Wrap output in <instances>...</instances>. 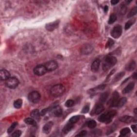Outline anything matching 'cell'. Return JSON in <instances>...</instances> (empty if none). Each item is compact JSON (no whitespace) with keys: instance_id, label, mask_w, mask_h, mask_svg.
I'll return each instance as SVG.
<instances>
[{"instance_id":"cell-1","label":"cell","mask_w":137,"mask_h":137,"mask_svg":"<svg viewBox=\"0 0 137 137\" xmlns=\"http://www.w3.org/2000/svg\"><path fill=\"white\" fill-rule=\"evenodd\" d=\"M117 60L116 57L113 56H108L104 59L103 63L102 68L104 71L109 70L110 68L114 67L116 64Z\"/></svg>"},{"instance_id":"cell-2","label":"cell","mask_w":137,"mask_h":137,"mask_svg":"<svg viewBox=\"0 0 137 137\" xmlns=\"http://www.w3.org/2000/svg\"><path fill=\"white\" fill-rule=\"evenodd\" d=\"M116 115V111L115 110H111L100 115L98 118V120L102 123H109Z\"/></svg>"},{"instance_id":"cell-3","label":"cell","mask_w":137,"mask_h":137,"mask_svg":"<svg viewBox=\"0 0 137 137\" xmlns=\"http://www.w3.org/2000/svg\"><path fill=\"white\" fill-rule=\"evenodd\" d=\"M65 91V87L62 84H57L52 87L51 89V94L52 96L57 97L61 96Z\"/></svg>"},{"instance_id":"cell-4","label":"cell","mask_w":137,"mask_h":137,"mask_svg":"<svg viewBox=\"0 0 137 137\" xmlns=\"http://www.w3.org/2000/svg\"><path fill=\"white\" fill-rule=\"evenodd\" d=\"M19 80L15 77H10L8 79L6 80V86L11 89H15L17 87L18 85H19Z\"/></svg>"},{"instance_id":"cell-5","label":"cell","mask_w":137,"mask_h":137,"mask_svg":"<svg viewBox=\"0 0 137 137\" xmlns=\"http://www.w3.org/2000/svg\"><path fill=\"white\" fill-rule=\"evenodd\" d=\"M28 99L29 101L33 103H37L41 99L40 94L37 91H33L28 94Z\"/></svg>"},{"instance_id":"cell-6","label":"cell","mask_w":137,"mask_h":137,"mask_svg":"<svg viewBox=\"0 0 137 137\" xmlns=\"http://www.w3.org/2000/svg\"><path fill=\"white\" fill-rule=\"evenodd\" d=\"M47 71H47L46 67L43 64L38 65L34 68L33 69V72L34 74L38 76L44 75V74H46Z\"/></svg>"},{"instance_id":"cell-7","label":"cell","mask_w":137,"mask_h":137,"mask_svg":"<svg viewBox=\"0 0 137 137\" xmlns=\"http://www.w3.org/2000/svg\"><path fill=\"white\" fill-rule=\"evenodd\" d=\"M120 100V95L117 92L115 91L113 93L112 96L108 102V105L110 107H115L117 106V104Z\"/></svg>"},{"instance_id":"cell-8","label":"cell","mask_w":137,"mask_h":137,"mask_svg":"<svg viewBox=\"0 0 137 137\" xmlns=\"http://www.w3.org/2000/svg\"><path fill=\"white\" fill-rule=\"evenodd\" d=\"M122 34V27L120 25L115 26L111 32V35L115 39L120 38Z\"/></svg>"},{"instance_id":"cell-9","label":"cell","mask_w":137,"mask_h":137,"mask_svg":"<svg viewBox=\"0 0 137 137\" xmlns=\"http://www.w3.org/2000/svg\"><path fill=\"white\" fill-rule=\"evenodd\" d=\"M93 51V47L90 44L86 43L81 47L80 52L84 55H87L91 54Z\"/></svg>"},{"instance_id":"cell-10","label":"cell","mask_w":137,"mask_h":137,"mask_svg":"<svg viewBox=\"0 0 137 137\" xmlns=\"http://www.w3.org/2000/svg\"><path fill=\"white\" fill-rule=\"evenodd\" d=\"M48 71H53L58 68L57 63L55 60H49L44 64Z\"/></svg>"},{"instance_id":"cell-11","label":"cell","mask_w":137,"mask_h":137,"mask_svg":"<svg viewBox=\"0 0 137 137\" xmlns=\"http://www.w3.org/2000/svg\"><path fill=\"white\" fill-rule=\"evenodd\" d=\"M60 24L59 20H56L52 23H50L47 24L46 25V28L48 31H53L55 29H56L59 27Z\"/></svg>"},{"instance_id":"cell-12","label":"cell","mask_w":137,"mask_h":137,"mask_svg":"<svg viewBox=\"0 0 137 137\" xmlns=\"http://www.w3.org/2000/svg\"><path fill=\"white\" fill-rule=\"evenodd\" d=\"M120 122L125 123H130L131 122H136L137 120L135 118H134L130 116H123L120 118Z\"/></svg>"},{"instance_id":"cell-13","label":"cell","mask_w":137,"mask_h":137,"mask_svg":"<svg viewBox=\"0 0 137 137\" xmlns=\"http://www.w3.org/2000/svg\"><path fill=\"white\" fill-rule=\"evenodd\" d=\"M100 60L99 59L95 60L91 65V70L93 72H96L99 70L100 65Z\"/></svg>"},{"instance_id":"cell-14","label":"cell","mask_w":137,"mask_h":137,"mask_svg":"<svg viewBox=\"0 0 137 137\" xmlns=\"http://www.w3.org/2000/svg\"><path fill=\"white\" fill-rule=\"evenodd\" d=\"M10 77L9 71L5 69H1L0 71V78L1 80H7Z\"/></svg>"},{"instance_id":"cell-15","label":"cell","mask_w":137,"mask_h":137,"mask_svg":"<svg viewBox=\"0 0 137 137\" xmlns=\"http://www.w3.org/2000/svg\"><path fill=\"white\" fill-rule=\"evenodd\" d=\"M53 126V123L52 122H49L47 123L45 125L43 126V132L45 134H48L51 131V129Z\"/></svg>"},{"instance_id":"cell-16","label":"cell","mask_w":137,"mask_h":137,"mask_svg":"<svg viewBox=\"0 0 137 137\" xmlns=\"http://www.w3.org/2000/svg\"><path fill=\"white\" fill-rule=\"evenodd\" d=\"M31 116L32 118L35 120H38L40 119L41 114L38 109H34L31 112Z\"/></svg>"},{"instance_id":"cell-17","label":"cell","mask_w":137,"mask_h":137,"mask_svg":"<svg viewBox=\"0 0 137 137\" xmlns=\"http://www.w3.org/2000/svg\"><path fill=\"white\" fill-rule=\"evenodd\" d=\"M104 109V107L103 106V103H99L97 104L96 106H95V110L94 112L95 113V114L96 115H99L103 111Z\"/></svg>"},{"instance_id":"cell-18","label":"cell","mask_w":137,"mask_h":137,"mask_svg":"<svg viewBox=\"0 0 137 137\" xmlns=\"http://www.w3.org/2000/svg\"><path fill=\"white\" fill-rule=\"evenodd\" d=\"M136 67V63L134 60H131L128 64L126 65V70L128 71H132L135 69Z\"/></svg>"},{"instance_id":"cell-19","label":"cell","mask_w":137,"mask_h":137,"mask_svg":"<svg viewBox=\"0 0 137 137\" xmlns=\"http://www.w3.org/2000/svg\"><path fill=\"white\" fill-rule=\"evenodd\" d=\"M134 87V83H130L128 84V86L126 87L125 88L123 89L122 91L123 94H127L130 93L133 90Z\"/></svg>"},{"instance_id":"cell-20","label":"cell","mask_w":137,"mask_h":137,"mask_svg":"<svg viewBox=\"0 0 137 137\" xmlns=\"http://www.w3.org/2000/svg\"><path fill=\"white\" fill-rule=\"evenodd\" d=\"M73 127H74V126H73V124L68 123V124L66 125L64 127V128H63L62 131L63 133L64 134H67L70 131H71L72 130Z\"/></svg>"},{"instance_id":"cell-21","label":"cell","mask_w":137,"mask_h":137,"mask_svg":"<svg viewBox=\"0 0 137 137\" xmlns=\"http://www.w3.org/2000/svg\"><path fill=\"white\" fill-rule=\"evenodd\" d=\"M24 122L26 124H27V125H30L32 126H36V123L35 120L33 118H26L25 119Z\"/></svg>"},{"instance_id":"cell-22","label":"cell","mask_w":137,"mask_h":137,"mask_svg":"<svg viewBox=\"0 0 137 137\" xmlns=\"http://www.w3.org/2000/svg\"><path fill=\"white\" fill-rule=\"evenodd\" d=\"M125 75V73L124 72H121L118 73V74L115 76V78H114V79L112 80V83H117V81H119Z\"/></svg>"},{"instance_id":"cell-23","label":"cell","mask_w":137,"mask_h":137,"mask_svg":"<svg viewBox=\"0 0 137 137\" xmlns=\"http://www.w3.org/2000/svg\"><path fill=\"white\" fill-rule=\"evenodd\" d=\"M127 11V7H126V4L124 3H122L120 6V9H119V12L120 14L121 15H124Z\"/></svg>"},{"instance_id":"cell-24","label":"cell","mask_w":137,"mask_h":137,"mask_svg":"<svg viewBox=\"0 0 137 137\" xmlns=\"http://www.w3.org/2000/svg\"><path fill=\"white\" fill-rule=\"evenodd\" d=\"M108 95H109V93H108V92H105V93L102 94L100 97V102L101 103H104L106 101L108 97Z\"/></svg>"},{"instance_id":"cell-25","label":"cell","mask_w":137,"mask_h":137,"mask_svg":"<svg viewBox=\"0 0 137 137\" xmlns=\"http://www.w3.org/2000/svg\"><path fill=\"white\" fill-rule=\"evenodd\" d=\"M126 101H127V99H126V97H122L121 99H120L116 107L118 108H120L123 107L124 105L126 103Z\"/></svg>"},{"instance_id":"cell-26","label":"cell","mask_w":137,"mask_h":137,"mask_svg":"<svg viewBox=\"0 0 137 137\" xmlns=\"http://www.w3.org/2000/svg\"><path fill=\"white\" fill-rule=\"evenodd\" d=\"M130 130L128 128H125L120 130V137H124L126 136L127 134L130 133Z\"/></svg>"},{"instance_id":"cell-27","label":"cell","mask_w":137,"mask_h":137,"mask_svg":"<svg viewBox=\"0 0 137 137\" xmlns=\"http://www.w3.org/2000/svg\"><path fill=\"white\" fill-rule=\"evenodd\" d=\"M23 101L21 99H18L14 102V106L16 109H19L22 106Z\"/></svg>"},{"instance_id":"cell-28","label":"cell","mask_w":137,"mask_h":137,"mask_svg":"<svg viewBox=\"0 0 137 137\" xmlns=\"http://www.w3.org/2000/svg\"><path fill=\"white\" fill-rule=\"evenodd\" d=\"M87 125L90 128H94L96 126V122L94 120H90L87 123Z\"/></svg>"},{"instance_id":"cell-29","label":"cell","mask_w":137,"mask_h":137,"mask_svg":"<svg viewBox=\"0 0 137 137\" xmlns=\"http://www.w3.org/2000/svg\"><path fill=\"white\" fill-rule=\"evenodd\" d=\"M137 13V8L134 7L131 10V11L129 12L128 15V18H131L133 17L134 15H136Z\"/></svg>"},{"instance_id":"cell-30","label":"cell","mask_w":137,"mask_h":137,"mask_svg":"<svg viewBox=\"0 0 137 137\" xmlns=\"http://www.w3.org/2000/svg\"><path fill=\"white\" fill-rule=\"evenodd\" d=\"M117 20V16L115 14H111L110 16L109 19L108 20V23L109 24H112L114 23L116 20Z\"/></svg>"},{"instance_id":"cell-31","label":"cell","mask_w":137,"mask_h":137,"mask_svg":"<svg viewBox=\"0 0 137 137\" xmlns=\"http://www.w3.org/2000/svg\"><path fill=\"white\" fill-rule=\"evenodd\" d=\"M79 118H80L79 116H78V115L72 117L69 120V123L74 124L75 123H76L79 120Z\"/></svg>"},{"instance_id":"cell-32","label":"cell","mask_w":137,"mask_h":137,"mask_svg":"<svg viewBox=\"0 0 137 137\" xmlns=\"http://www.w3.org/2000/svg\"><path fill=\"white\" fill-rule=\"evenodd\" d=\"M18 125V123L17 122H15V123H13L12 124V125L10 126L9 128L8 129V133H11L14 130V129L16 128V127Z\"/></svg>"},{"instance_id":"cell-33","label":"cell","mask_w":137,"mask_h":137,"mask_svg":"<svg viewBox=\"0 0 137 137\" xmlns=\"http://www.w3.org/2000/svg\"><path fill=\"white\" fill-rule=\"evenodd\" d=\"M134 21H135V20H130L128 21V22H126V24H125V30H128V29L130 28L131 27V26L134 24Z\"/></svg>"},{"instance_id":"cell-34","label":"cell","mask_w":137,"mask_h":137,"mask_svg":"<svg viewBox=\"0 0 137 137\" xmlns=\"http://www.w3.org/2000/svg\"><path fill=\"white\" fill-rule=\"evenodd\" d=\"M116 129V126L115 124L110 126V127L108 128V130L107 131V135H109V134L112 133Z\"/></svg>"},{"instance_id":"cell-35","label":"cell","mask_w":137,"mask_h":137,"mask_svg":"<svg viewBox=\"0 0 137 137\" xmlns=\"http://www.w3.org/2000/svg\"><path fill=\"white\" fill-rule=\"evenodd\" d=\"M74 104H75L74 101H73L72 100H68L65 102V106L67 108H70L72 107L73 105H74Z\"/></svg>"},{"instance_id":"cell-36","label":"cell","mask_w":137,"mask_h":137,"mask_svg":"<svg viewBox=\"0 0 137 137\" xmlns=\"http://www.w3.org/2000/svg\"><path fill=\"white\" fill-rule=\"evenodd\" d=\"M114 43H115V42L114 40H112V39H109L106 44V48H110V47H111L114 44Z\"/></svg>"},{"instance_id":"cell-37","label":"cell","mask_w":137,"mask_h":137,"mask_svg":"<svg viewBox=\"0 0 137 137\" xmlns=\"http://www.w3.org/2000/svg\"><path fill=\"white\" fill-rule=\"evenodd\" d=\"M22 131L20 130H16V131H15L14 133L12 134L11 137H19L21 136L22 134Z\"/></svg>"},{"instance_id":"cell-38","label":"cell","mask_w":137,"mask_h":137,"mask_svg":"<svg viewBox=\"0 0 137 137\" xmlns=\"http://www.w3.org/2000/svg\"><path fill=\"white\" fill-rule=\"evenodd\" d=\"M89 110V106L88 104L86 105L85 106H84V107L82 109V111H81V112L83 113V114H86L87 113Z\"/></svg>"},{"instance_id":"cell-39","label":"cell","mask_w":137,"mask_h":137,"mask_svg":"<svg viewBox=\"0 0 137 137\" xmlns=\"http://www.w3.org/2000/svg\"><path fill=\"white\" fill-rule=\"evenodd\" d=\"M86 134H87V131L84 130V131H82L81 132H80L79 134H78L76 136H77V137H84V136H85Z\"/></svg>"},{"instance_id":"cell-40","label":"cell","mask_w":137,"mask_h":137,"mask_svg":"<svg viewBox=\"0 0 137 137\" xmlns=\"http://www.w3.org/2000/svg\"><path fill=\"white\" fill-rule=\"evenodd\" d=\"M131 128L134 132L137 133V125H132L131 126Z\"/></svg>"},{"instance_id":"cell-41","label":"cell","mask_w":137,"mask_h":137,"mask_svg":"<svg viewBox=\"0 0 137 137\" xmlns=\"http://www.w3.org/2000/svg\"><path fill=\"white\" fill-rule=\"evenodd\" d=\"M115 70H114H114H111V71L110 72V73L109 74V75L107 77V79H107V80L110 77V76H111V75H112L113 74H114V73L115 72Z\"/></svg>"},{"instance_id":"cell-42","label":"cell","mask_w":137,"mask_h":137,"mask_svg":"<svg viewBox=\"0 0 137 137\" xmlns=\"http://www.w3.org/2000/svg\"><path fill=\"white\" fill-rule=\"evenodd\" d=\"M119 1L118 0H112L111 1V4L113 6H115V5L117 4L118 3H119Z\"/></svg>"},{"instance_id":"cell-43","label":"cell","mask_w":137,"mask_h":137,"mask_svg":"<svg viewBox=\"0 0 137 137\" xmlns=\"http://www.w3.org/2000/svg\"><path fill=\"white\" fill-rule=\"evenodd\" d=\"M103 10H104V11L105 12H107L108 11V7L107 6H104Z\"/></svg>"},{"instance_id":"cell-44","label":"cell","mask_w":137,"mask_h":137,"mask_svg":"<svg viewBox=\"0 0 137 137\" xmlns=\"http://www.w3.org/2000/svg\"><path fill=\"white\" fill-rule=\"evenodd\" d=\"M132 78L133 79H137V73H136V72H134L133 73V75H132Z\"/></svg>"},{"instance_id":"cell-45","label":"cell","mask_w":137,"mask_h":137,"mask_svg":"<svg viewBox=\"0 0 137 137\" xmlns=\"http://www.w3.org/2000/svg\"><path fill=\"white\" fill-rule=\"evenodd\" d=\"M134 114H135V115L136 116L137 115V109H135L134 110Z\"/></svg>"}]
</instances>
